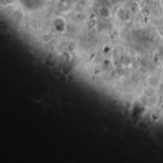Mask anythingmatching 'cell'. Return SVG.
<instances>
[{
    "instance_id": "7a4b0ae2",
    "label": "cell",
    "mask_w": 163,
    "mask_h": 163,
    "mask_svg": "<svg viewBox=\"0 0 163 163\" xmlns=\"http://www.w3.org/2000/svg\"><path fill=\"white\" fill-rule=\"evenodd\" d=\"M116 15L119 19L122 21H128L131 19V11L128 8H125V7L119 8L116 12Z\"/></svg>"
},
{
    "instance_id": "8992f818",
    "label": "cell",
    "mask_w": 163,
    "mask_h": 163,
    "mask_svg": "<svg viewBox=\"0 0 163 163\" xmlns=\"http://www.w3.org/2000/svg\"><path fill=\"white\" fill-rule=\"evenodd\" d=\"M95 25H96V19L95 18H92L88 21V29L89 30L94 29Z\"/></svg>"
},
{
    "instance_id": "277c9868",
    "label": "cell",
    "mask_w": 163,
    "mask_h": 163,
    "mask_svg": "<svg viewBox=\"0 0 163 163\" xmlns=\"http://www.w3.org/2000/svg\"><path fill=\"white\" fill-rule=\"evenodd\" d=\"M87 5V2L86 0H79V1H77L76 3V6H75V10L76 11H83L85 9V7Z\"/></svg>"
},
{
    "instance_id": "3957f363",
    "label": "cell",
    "mask_w": 163,
    "mask_h": 163,
    "mask_svg": "<svg viewBox=\"0 0 163 163\" xmlns=\"http://www.w3.org/2000/svg\"><path fill=\"white\" fill-rule=\"evenodd\" d=\"M97 15L103 19H108L112 16V12L109 7L101 6L97 9Z\"/></svg>"
},
{
    "instance_id": "52a82bcc",
    "label": "cell",
    "mask_w": 163,
    "mask_h": 163,
    "mask_svg": "<svg viewBox=\"0 0 163 163\" xmlns=\"http://www.w3.org/2000/svg\"><path fill=\"white\" fill-rule=\"evenodd\" d=\"M161 5L163 6V0H161Z\"/></svg>"
},
{
    "instance_id": "5b68a950",
    "label": "cell",
    "mask_w": 163,
    "mask_h": 163,
    "mask_svg": "<svg viewBox=\"0 0 163 163\" xmlns=\"http://www.w3.org/2000/svg\"><path fill=\"white\" fill-rule=\"evenodd\" d=\"M41 40L44 42V43H50L52 40H53V36H52V34L51 33H44L43 35L41 36Z\"/></svg>"
},
{
    "instance_id": "6da1fadb",
    "label": "cell",
    "mask_w": 163,
    "mask_h": 163,
    "mask_svg": "<svg viewBox=\"0 0 163 163\" xmlns=\"http://www.w3.org/2000/svg\"><path fill=\"white\" fill-rule=\"evenodd\" d=\"M53 27L54 29L57 32V33H65L66 29H67V24L66 21L63 17H55L53 21Z\"/></svg>"
}]
</instances>
